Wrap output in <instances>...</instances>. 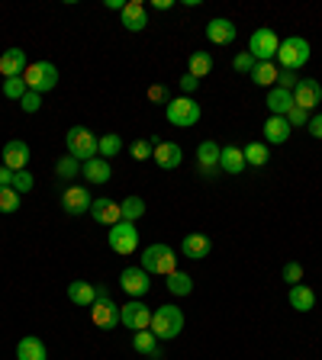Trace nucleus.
Returning <instances> with one entry per match:
<instances>
[{
    "instance_id": "nucleus-11",
    "label": "nucleus",
    "mask_w": 322,
    "mask_h": 360,
    "mask_svg": "<svg viewBox=\"0 0 322 360\" xmlns=\"http://www.w3.org/2000/svg\"><path fill=\"white\" fill-rule=\"evenodd\" d=\"M90 206H94V196L87 193V187L68 184L65 193H61V210H65L68 216H84V212H90Z\"/></svg>"
},
{
    "instance_id": "nucleus-24",
    "label": "nucleus",
    "mask_w": 322,
    "mask_h": 360,
    "mask_svg": "<svg viewBox=\"0 0 322 360\" xmlns=\"http://www.w3.org/2000/svg\"><path fill=\"white\" fill-rule=\"evenodd\" d=\"M287 139H290V122H287L284 116H271V120L264 122V142L268 145H284Z\"/></svg>"
},
{
    "instance_id": "nucleus-1",
    "label": "nucleus",
    "mask_w": 322,
    "mask_h": 360,
    "mask_svg": "<svg viewBox=\"0 0 322 360\" xmlns=\"http://www.w3.org/2000/svg\"><path fill=\"white\" fill-rule=\"evenodd\" d=\"M139 267H142L145 274H155V277H168V274L178 270V255H174L171 245H149L142 251Z\"/></svg>"
},
{
    "instance_id": "nucleus-13",
    "label": "nucleus",
    "mask_w": 322,
    "mask_h": 360,
    "mask_svg": "<svg viewBox=\"0 0 322 360\" xmlns=\"http://www.w3.org/2000/svg\"><path fill=\"white\" fill-rule=\"evenodd\" d=\"M120 286L129 292V300H142L151 290V274H145L142 267H126L120 274Z\"/></svg>"
},
{
    "instance_id": "nucleus-36",
    "label": "nucleus",
    "mask_w": 322,
    "mask_h": 360,
    "mask_svg": "<svg viewBox=\"0 0 322 360\" xmlns=\"http://www.w3.org/2000/svg\"><path fill=\"white\" fill-rule=\"evenodd\" d=\"M55 174H58V180H78V174H81V161H75L71 155H61L58 165H55Z\"/></svg>"
},
{
    "instance_id": "nucleus-47",
    "label": "nucleus",
    "mask_w": 322,
    "mask_h": 360,
    "mask_svg": "<svg viewBox=\"0 0 322 360\" xmlns=\"http://www.w3.org/2000/svg\"><path fill=\"white\" fill-rule=\"evenodd\" d=\"M178 87L184 90V97H190V94H194V90L200 87V81H197L194 75H184V77H178Z\"/></svg>"
},
{
    "instance_id": "nucleus-33",
    "label": "nucleus",
    "mask_w": 322,
    "mask_h": 360,
    "mask_svg": "<svg viewBox=\"0 0 322 360\" xmlns=\"http://www.w3.org/2000/svg\"><path fill=\"white\" fill-rule=\"evenodd\" d=\"M210 71H213V55L210 52H194V55H190L187 75H194L197 81H200V77H206Z\"/></svg>"
},
{
    "instance_id": "nucleus-14",
    "label": "nucleus",
    "mask_w": 322,
    "mask_h": 360,
    "mask_svg": "<svg viewBox=\"0 0 322 360\" xmlns=\"http://www.w3.org/2000/svg\"><path fill=\"white\" fill-rule=\"evenodd\" d=\"M4 165L10 167V171H26L30 167V158H32V151H30V145L23 142V139H10L7 145H4Z\"/></svg>"
},
{
    "instance_id": "nucleus-15",
    "label": "nucleus",
    "mask_w": 322,
    "mask_h": 360,
    "mask_svg": "<svg viewBox=\"0 0 322 360\" xmlns=\"http://www.w3.org/2000/svg\"><path fill=\"white\" fill-rule=\"evenodd\" d=\"M151 161H155L161 171H174L184 161V148L178 142H155V151H151Z\"/></svg>"
},
{
    "instance_id": "nucleus-2",
    "label": "nucleus",
    "mask_w": 322,
    "mask_h": 360,
    "mask_svg": "<svg viewBox=\"0 0 322 360\" xmlns=\"http://www.w3.org/2000/svg\"><path fill=\"white\" fill-rule=\"evenodd\" d=\"M151 335L158 338V341H171V338H178L180 331H184V312H180L178 306H161L155 309V315H151Z\"/></svg>"
},
{
    "instance_id": "nucleus-16",
    "label": "nucleus",
    "mask_w": 322,
    "mask_h": 360,
    "mask_svg": "<svg viewBox=\"0 0 322 360\" xmlns=\"http://www.w3.org/2000/svg\"><path fill=\"white\" fill-rule=\"evenodd\" d=\"M235 36H239V26L233 20H225V16H216V20L206 22V39L213 45H233Z\"/></svg>"
},
{
    "instance_id": "nucleus-5",
    "label": "nucleus",
    "mask_w": 322,
    "mask_h": 360,
    "mask_svg": "<svg viewBox=\"0 0 322 360\" xmlns=\"http://www.w3.org/2000/svg\"><path fill=\"white\" fill-rule=\"evenodd\" d=\"M23 81H26L30 90H36V94H49V90L58 87V68L52 61H30Z\"/></svg>"
},
{
    "instance_id": "nucleus-20",
    "label": "nucleus",
    "mask_w": 322,
    "mask_h": 360,
    "mask_svg": "<svg viewBox=\"0 0 322 360\" xmlns=\"http://www.w3.org/2000/svg\"><path fill=\"white\" fill-rule=\"evenodd\" d=\"M180 251H184V257H190V261H203V257H210L213 241L206 238L203 232H194V235H187V238H184Z\"/></svg>"
},
{
    "instance_id": "nucleus-7",
    "label": "nucleus",
    "mask_w": 322,
    "mask_h": 360,
    "mask_svg": "<svg viewBox=\"0 0 322 360\" xmlns=\"http://www.w3.org/2000/svg\"><path fill=\"white\" fill-rule=\"evenodd\" d=\"M278 61H280V68H287V71H297V68H303L309 61V42L303 36L280 39Z\"/></svg>"
},
{
    "instance_id": "nucleus-51",
    "label": "nucleus",
    "mask_w": 322,
    "mask_h": 360,
    "mask_svg": "<svg viewBox=\"0 0 322 360\" xmlns=\"http://www.w3.org/2000/svg\"><path fill=\"white\" fill-rule=\"evenodd\" d=\"M155 4V10H171L174 7V0H151Z\"/></svg>"
},
{
    "instance_id": "nucleus-34",
    "label": "nucleus",
    "mask_w": 322,
    "mask_h": 360,
    "mask_svg": "<svg viewBox=\"0 0 322 360\" xmlns=\"http://www.w3.org/2000/svg\"><path fill=\"white\" fill-rule=\"evenodd\" d=\"M120 216L123 222H135V219L145 216V200L142 196H126V200L120 202Z\"/></svg>"
},
{
    "instance_id": "nucleus-26",
    "label": "nucleus",
    "mask_w": 322,
    "mask_h": 360,
    "mask_svg": "<svg viewBox=\"0 0 322 360\" xmlns=\"http://www.w3.org/2000/svg\"><path fill=\"white\" fill-rule=\"evenodd\" d=\"M219 145L216 142H200V148H197V165H200L203 174H213L219 167Z\"/></svg>"
},
{
    "instance_id": "nucleus-35",
    "label": "nucleus",
    "mask_w": 322,
    "mask_h": 360,
    "mask_svg": "<svg viewBox=\"0 0 322 360\" xmlns=\"http://www.w3.org/2000/svg\"><path fill=\"white\" fill-rule=\"evenodd\" d=\"M168 290L174 292V296H190L194 292V280H190V274H180V270H174V274H168Z\"/></svg>"
},
{
    "instance_id": "nucleus-37",
    "label": "nucleus",
    "mask_w": 322,
    "mask_h": 360,
    "mask_svg": "<svg viewBox=\"0 0 322 360\" xmlns=\"http://www.w3.org/2000/svg\"><path fill=\"white\" fill-rule=\"evenodd\" d=\"M20 210V193L13 187H0V212H16Z\"/></svg>"
},
{
    "instance_id": "nucleus-22",
    "label": "nucleus",
    "mask_w": 322,
    "mask_h": 360,
    "mask_svg": "<svg viewBox=\"0 0 322 360\" xmlns=\"http://www.w3.org/2000/svg\"><path fill=\"white\" fill-rule=\"evenodd\" d=\"M84 180L87 184H110V177H113V167H110V161H104V158H90V161H84Z\"/></svg>"
},
{
    "instance_id": "nucleus-40",
    "label": "nucleus",
    "mask_w": 322,
    "mask_h": 360,
    "mask_svg": "<svg viewBox=\"0 0 322 360\" xmlns=\"http://www.w3.org/2000/svg\"><path fill=\"white\" fill-rule=\"evenodd\" d=\"M32 184H36V177H32V174L30 171H16L13 174V184H10V187H13L16 190V193H30V190H32Z\"/></svg>"
},
{
    "instance_id": "nucleus-17",
    "label": "nucleus",
    "mask_w": 322,
    "mask_h": 360,
    "mask_svg": "<svg viewBox=\"0 0 322 360\" xmlns=\"http://www.w3.org/2000/svg\"><path fill=\"white\" fill-rule=\"evenodd\" d=\"M26 68H30V58H26L23 49H7V52L0 55V75H4V81L7 77H23Z\"/></svg>"
},
{
    "instance_id": "nucleus-25",
    "label": "nucleus",
    "mask_w": 322,
    "mask_h": 360,
    "mask_svg": "<svg viewBox=\"0 0 322 360\" xmlns=\"http://www.w3.org/2000/svg\"><path fill=\"white\" fill-rule=\"evenodd\" d=\"M16 360H49V354H45V345L36 335H26L16 345Z\"/></svg>"
},
{
    "instance_id": "nucleus-12",
    "label": "nucleus",
    "mask_w": 322,
    "mask_h": 360,
    "mask_svg": "<svg viewBox=\"0 0 322 360\" xmlns=\"http://www.w3.org/2000/svg\"><path fill=\"white\" fill-rule=\"evenodd\" d=\"M319 103H322L319 81H313V77H300V81H297V87H293V106H300V110L313 112Z\"/></svg>"
},
{
    "instance_id": "nucleus-8",
    "label": "nucleus",
    "mask_w": 322,
    "mask_h": 360,
    "mask_svg": "<svg viewBox=\"0 0 322 360\" xmlns=\"http://www.w3.org/2000/svg\"><path fill=\"white\" fill-rule=\"evenodd\" d=\"M278 49H280V39H278V32L268 30V26L255 30L252 39H248V55L255 61H274L278 58Z\"/></svg>"
},
{
    "instance_id": "nucleus-50",
    "label": "nucleus",
    "mask_w": 322,
    "mask_h": 360,
    "mask_svg": "<svg viewBox=\"0 0 322 360\" xmlns=\"http://www.w3.org/2000/svg\"><path fill=\"white\" fill-rule=\"evenodd\" d=\"M104 4H106V10H120V13H123V7H126L123 0H104Z\"/></svg>"
},
{
    "instance_id": "nucleus-42",
    "label": "nucleus",
    "mask_w": 322,
    "mask_h": 360,
    "mask_svg": "<svg viewBox=\"0 0 322 360\" xmlns=\"http://www.w3.org/2000/svg\"><path fill=\"white\" fill-rule=\"evenodd\" d=\"M297 81H300V77H297V71H287V68H278V84H274V87H280V90H290V94H293V87H297Z\"/></svg>"
},
{
    "instance_id": "nucleus-27",
    "label": "nucleus",
    "mask_w": 322,
    "mask_h": 360,
    "mask_svg": "<svg viewBox=\"0 0 322 360\" xmlns=\"http://www.w3.org/2000/svg\"><path fill=\"white\" fill-rule=\"evenodd\" d=\"M290 309H297V312H309V309H316V292L309 290L306 283H293L290 286Z\"/></svg>"
},
{
    "instance_id": "nucleus-45",
    "label": "nucleus",
    "mask_w": 322,
    "mask_h": 360,
    "mask_svg": "<svg viewBox=\"0 0 322 360\" xmlns=\"http://www.w3.org/2000/svg\"><path fill=\"white\" fill-rule=\"evenodd\" d=\"M149 100H151V103H171V94H168V87H165V84H151V87H149Z\"/></svg>"
},
{
    "instance_id": "nucleus-32",
    "label": "nucleus",
    "mask_w": 322,
    "mask_h": 360,
    "mask_svg": "<svg viewBox=\"0 0 322 360\" xmlns=\"http://www.w3.org/2000/svg\"><path fill=\"white\" fill-rule=\"evenodd\" d=\"M242 155H245V165H252V167H264L271 161V151L264 142H248L242 148Z\"/></svg>"
},
{
    "instance_id": "nucleus-6",
    "label": "nucleus",
    "mask_w": 322,
    "mask_h": 360,
    "mask_svg": "<svg viewBox=\"0 0 322 360\" xmlns=\"http://www.w3.org/2000/svg\"><path fill=\"white\" fill-rule=\"evenodd\" d=\"M165 116H168L171 126L190 129V126L200 122V103H197L194 97H178V100H171V103L165 106Z\"/></svg>"
},
{
    "instance_id": "nucleus-3",
    "label": "nucleus",
    "mask_w": 322,
    "mask_h": 360,
    "mask_svg": "<svg viewBox=\"0 0 322 360\" xmlns=\"http://www.w3.org/2000/svg\"><path fill=\"white\" fill-rule=\"evenodd\" d=\"M65 148L75 161H90V158H97V135L84 126H71L65 135Z\"/></svg>"
},
{
    "instance_id": "nucleus-18",
    "label": "nucleus",
    "mask_w": 322,
    "mask_h": 360,
    "mask_svg": "<svg viewBox=\"0 0 322 360\" xmlns=\"http://www.w3.org/2000/svg\"><path fill=\"white\" fill-rule=\"evenodd\" d=\"M120 16H123V30H129V32H142L149 26V13H145L142 0H129Z\"/></svg>"
},
{
    "instance_id": "nucleus-4",
    "label": "nucleus",
    "mask_w": 322,
    "mask_h": 360,
    "mask_svg": "<svg viewBox=\"0 0 322 360\" xmlns=\"http://www.w3.org/2000/svg\"><path fill=\"white\" fill-rule=\"evenodd\" d=\"M90 319H94V325L104 331H113L116 325H120V306L113 302L110 290L106 286H97V300H94V306H90Z\"/></svg>"
},
{
    "instance_id": "nucleus-10",
    "label": "nucleus",
    "mask_w": 322,
    "mask_h": 360,
    "mask_svg": "<svg viewBox=\"0 0 322 360\" xmlns=\"http://www.w3.org/2000/svg\"><path fill=\"white\" fill-rule=\"evenodd\" d=\"M110 248L116 251V255L129 257L135 255V248H139V232H135V222H116L110 225Z\"/></svg>"
},
{
    "instance_id": "nucleus-48",
    "label": "nucleus",
    "mask_w": 322,
    "mask_h": 360,
    "mask_svg": "<svg viewBox=\"0 0 322 360\" xmlns=\"http://www.w3.org/2000/svg\"><path fill=\"white\" fill-rule=\"evenodd\" d=\"M306 129H309V135H313V139H322V112H316V116H309Z\"/></svg>"
},
{
    "instance_id": "nucleus-19",
    "label": "nucleus",
    "mask_w": 322,
    "mask_h": 360,
    "mask_svg": "<svg viewBox=\"0 0 322 360\" xmlns=\"http://www.w3.org/2000/svg\"><path fill=\"white\" fill-rule=\"evenodd\" d=\"M90 219L100 225H116L120 222V202L106 200V196H100V200H94V206H90Z\"/></svg>"
},
{
    "instance_id": "nucleus-30",
    "label": "nucleus",
    "mask_w": 322,
    "mask_h": 360,
    "mask_svg": "<svg viewBox=\"0 0 322 360\" xmlns=\"http://www.w3.org/2000/svg\"><path fill=\"white\" fill-rule=\"evenodd\" d=\"M248 77H252V84H258V87H274V84H278V65H274V61H258Z\"/></svg>"
},
{
    "instance_id": "nucleus-28",
    "label": "nucleus",
    "mask_w": 322,
    "mask_h": 360,
    "mask_svg": "<svg viewBox=\"0 0 322 360\" xmlns=\"http://www.w3.org/2000/svg\"><path fill=\"white\" fill-rule=\"evenodd\" d=\"M219 167H223L225 174H242L245 171V155H242V148L225 145V148L219 151Z\"/></svg>"
},
{
    "instance_id": "nucleus-44",
    "label": "nucleus",
    "mask_w": 322,
    "mask_h": 360,
    "mask_svg": "<svg viewBox=\"0 0 322 360\" xmlns=\"http://www.w3.org/2000/svg\"><path fill=\"white\" fill-rule=\"evenodd\" d=\"M255 65H258V61L252 58L248 52H239V55L233 58V68L239 71V75H252V68H255Z\"/></svg>"
},
{
    "instance_id": "nucleus-41",
    "label": "nucleus",
    "mask_w": 322,
    "mask_h": 360,
    "mask_svg": "<svg viewBox=\"0 0 322 360\" xmlns=\"http://www.w3.org/2000/svg\"><path fill=\"white\" fill-rule=\"evenodd\" d=\"M20 110L23 112H39L42 110V94H36V90H26L20 100Z\"/></svg>"
},
{
    "instance_id": "nucleus-39",
    "label": "nucleus",
    "mask_w": 322,
    "mask_h": 360,
    "mask_svg": "<svg viewBox=\"0 0 322 360\" xmlns=\"http://www.w3.org/2000/svg\"><path fill=\"white\" fill-rule=\"evenodd\" d=\"M151 151H155V142H151V139H135L132 148H129V155H132L135 161H149Z\"/></svg>"
},
{
    "instance_id": "nucleus-38",
    "label": "nucleus",
    "mask_w": 322,
    "mask_h": 360,
    "mask_svg": "<svg viewBox=\"0 0 322 360\" xmlns=\"http://www.w3.org/2000/svg\"><path fill=\"white\" fill-rule=\"evenodd\" d=\"M26 81H23V77H7V81H4V97L7 100H23V94H26Z\"/></svg>"
},
{
    "instance_id": "nucleus-46",
    "label": "nucleus",
    "mask_w": 322,
    "mask_h": 360,
    "mask_svg": "<svg viewBox=\"0 0 322 360\" xmlns=\"http://www.w3.org/2000/svg\"><path fill=\"white\" fill-rule=\"evenodd\" d=\"M284 120L290 122V129H293V126H306V122H309V112L300 110V106H290V112H287Z\"/></svg>"
},
{
    "instance_id": "nucleus-21",
    "label": "nucleus",
    "mask_w": 322,
    "mask_h": 360,
    "mask_svg": "<svg viewBox=\"0 0 322 360\" xmlns=\"http://www.w3.org/2000/svg\"><path fill=\"white\" fill-rule=\"evenodd\" d=\"M68 300L75 302V306H81V309H90L94 300H97V283H87V280L68 283Z\"/></svg>"
},
{
    "instance_id": "nucleus-31",
    "label": "nucleus",
    "mask_w": 322,
    "mask_h": 360,
    "mask_svg": "<svg viewBox=\"0 0 322 360\" xmlns=\"http://www.w3.org/2000/svg\"><path fill=\"white\" fill-rule=\"evenodd\" d=\"M123 151V139L116 132H106L97 139V158H104V161H113V158Z\"/></svg>"
},
{
    "instance_id": "nucleus-49",
    "label": "nucleus",
    "mask_w": 322,
    "mask_h": 360,
    "mask_svg": "<svg viewBox=\"0 0 322 360\" xmlns=\"http://www.w3.org/2000/svg\"><path fill=\"white\" fill-rule=\"evenodd\" d=\"M13 184V171L7 165H0V187H10Z\"/></svg>"
},
{
    "instance_id": "nucleus-9",
    "label": "nucleus",
    "mask_w": 322,
    "mask_h": 360,
    "mask_svg": "<svg viewBox=\"0 0 322 360\" xmlns=\"http://www.w3.org/2000/svg\"><path fill=\"white\" fill-rule=\"evenodd\" d=\"M151 315L155 309H149L142 300H129L126 306H120V325H126L129 331H145L151 328Z\"/></svg>"
},
{
    "instance_id": "nucleus-29",
    "label": "nucleus",
    "mask_w": 322,
    "mask_h": 360,
    "mask_svg": "<svg viewBox=\"0 0 322 360\" xmlns=\"http://www.w3.org/2000/svg\"><path fill=\"white\" fill-rule=\"evenodd\" d=\"M293 106V94L290 90H280V87H271L268 90V110L271 116H287Z\"/></svg>"
},
{
    "instance_id": "nucleus-23",
    "label": "nucleus",
    "mask_w": 322,
    "mask_h": 360,
    "mask_svg": "<svg viewBox=\"0 0 322 360\" xmlns=\"http://www.w3.org/2000/svg\"><path fill=\"white\" fill-rule=\"evenodd\" d=\"M132 347H135V354H142V357H149V360H161V345H158V338L151 335L149 328L132 331Z\"/></svg>"
},
{
    "instance_id": "nucleus-43",
    "label": "nucleus",
    "mask_w": 322,
    "mask_h": 360,
    "mask_svg": "<svg viewBox=\"0 0 322 360\" xmlns=\"http://www.w3.org/2000/svg\"><path fill=\"white\" fill-rule=\"evenodd\" d=\"M280 274H284V280L287 283H303V264H297V261H290V264H284V270H280Z\"/></svg>"
}]
</instances>
